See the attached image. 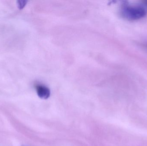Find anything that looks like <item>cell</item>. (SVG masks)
I'll use <instances>...</instances> for the list:
<instances>
[{"instance_id":"cell-1","label":"cell","mask_w":147,"mask_h":146,"mask_svg":"<svg viewBox=\"0 0 147 146\" xmlns=\"http://www.w3.org/2000/svg\"><path fill=\"white\" fill-rule=\"evenodd\" d=\"M121 15L129 21H136L146 17V8L141 5H131L127 3H122L120 9Z\"/></svg>"},{"instance_id":"cell-2","label":"cell","mask_w":147,"mask_h":146,"mask_svg":"<svg viewBox=\"0 0 147 146\" xmlns=\"http://www.w3.org/2000/svg\"><path fill=\"white\" fill-rule=\"evenodd\" d=\"M35 89L38 96L42 99L49 98L51 95V91L46 86L40 84H37L35 85Z\"/></svg>"},{"instance_id":"cell-3","label":"cell","mask_w":147,"mask_h":146,"mask_svg":"<svg viewBox=\"0 0 147 146\" xmlns=\"http://www.w3.org/2000/svg\"><path fill=\"white\" fill-rule=\"evenodd\" d=\"M27 2V1L25 0H19L17 1V6L19 9H22L26 6Z\"/></svg>"}]
</instances>
